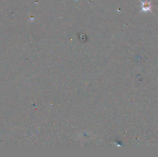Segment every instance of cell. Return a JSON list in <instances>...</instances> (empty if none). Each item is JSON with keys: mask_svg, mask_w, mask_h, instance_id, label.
<instances>
[{"mask_svg": "<svg viewBox=\"0 0 158 157\" xmlns=\"http://www.w3.org/2000/svg\"><path fill=\"white\" fill-rule=\"evenodd\" d=\"M141 2L142 3V10L141 11V12L144 11V12H146L148 11L151 12V8L152 6H151L150 5L151 2H148L147 1L145 2H143L142 1H141Z\"/></svg>", "mask_w": 158, "mask_h": 157, "instance_id": "6da1fadb", "label": "cell"}]
</instances>
